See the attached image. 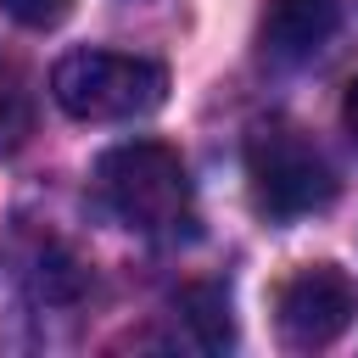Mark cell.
<instances>
[{"instance_id":"1","label":"cell","mask_w":358,"mask_h":358,"mask_svg":"<svg viewBox=\"0 0 358 358\" xmlns=\"http://www.w3.org/2000/svg\"><path fill=\"white\" fill-rule=\"evenodd\" d=\"M246 190L268 224H296L308 213H324L336 201L341 179L308 129L268 117L246 134Z\"/></svg>"},{"instance_id":"2","label":"cell","mask_w":358,"mask_h":358,"mask_svg":"<svg viewBox=\"0 0 358 358\" xmlns=\"http://www.w3.org/2000/svg\"><path fill=\"white\" fill-rule=\"evenodd\" d=\"M50 95L78 123H129L168 101V67L134 50H67L50 67Z\"/></svg>"},{"instance_id":"3","label":"cell","mask_w":358,"mask_h":358,"mask_svg":"<svg viewBox=\"0 0 358 358\" xmlns=\"http://www.w3.org/2000/svg\"><path fill=\"white\" fill-rule=\"evenodd\" d=\"M95 190L112 207V218L140 235H168L190 218V173L179 151L162 140H123L101 151Z\"/></svg>"},{"instance_id":"4","label":"cell","mask_w":358,"mask_h":358,"mask_svg":"<svg viewBox=\"0 0 358 358\" xmlns=\"http://www.w3.org/2000/svg\"><path fill=\"white\" fill-rule=\"evenodd\" d=\"M358 319V280L336 263H302L274 291V330L291 352H319L341 341Z\"/></svg>"},{"instance_id":"5","label":"cell","mask_w":358,"mask_h":358,"mask_svg":"<svg viewBox=\"0 0 358 358\" xmlns=\"http://www.w3.org/2000/svg\"><path fill=\"white\" fill-rule=\"evenodd\" d=\"M341 28V0H268L257 22V45L274 67L313 62Z\"/></svg>"},{"instance_id":"6","label":"cell","mask_w":358,"mask_h":358,"mask_svg":"<svg viewBox=\"0 0 358 358\" xmlns=\"http://www.w3.org/2000/svg\"><path fill=\"white\" fill-rule=\"evenodd\" d=\"M28 134H34V84L11 56H0V157H11Z\"/></svg>"},{"instance_id":"7","label":"cell","mask_w":358,"mask_h":358,"mask_svg":"<svg viewBox=\"0 0 358 358\" xmlns=\"http://www.w3.org/2000/svg\"><path fill=\"white\" fill-rule=\"evenodd\" d=\"M179 313H185V324L196 330L201 347H229V341H235L229 291H224V285H190V291L179 296Z\"/></svg>"},{"instance_id":"8","label":"cell","mask_w":358,"mask_h":358,"mask_svg":"<svg viewBox=\"0 0 358 358\" xmlns=\"http://www.w3.org/2000/svg\"><path fill=\"white\" fill-rule=\"evenodd\" d=\"M0 11H6L17 28H34V34H45V28L67 22L73 0H0Z\"/></svg>"},{"instance_id":"9","label":"cell","mask_w":358,"mask_h":358,"mask_svg":"<svg viewBox=\"0 0 358 358\" xmlns=\"http://www.w3.org/2000/svg\"><path fill=\"white\" fill-rule=\"evenodd\" d=\"M341 117H347V129H352V140H358V78L347 84V101H341Z\"/></svg>"}]
</instances>
